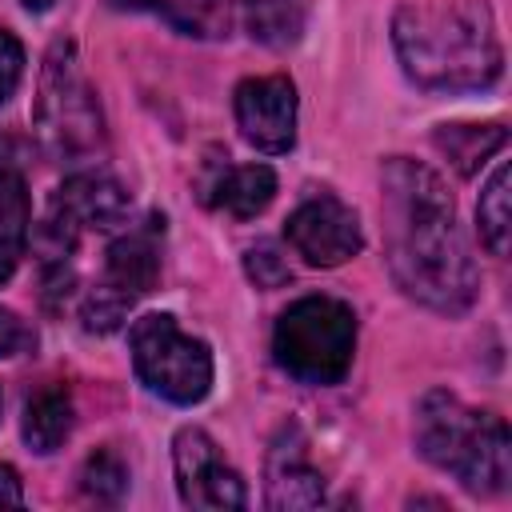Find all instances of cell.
Returning <instances> with one entry per match:
<instances>
[{
    "mask_svg": "<svg viewBox=\"0 0 512 512\" xmlns=\"http://www.w3.org/2000/svg\"><path fill=\"white\" fill-rule=\"evenodd\" d=\"M0 504H8V508L24 504V488H20V476L12 464H0Z\"/></svg>",
    "mask_w": 512,
    "mask_h": 512,
    "instance_id": "24",
    "label": "cell"
},
{
    "mask_svg": "<svg viewBox=\"0 0 512 512\" xmlns=\"http://www.w3.org/2000/svg\"><path fill=\"white\" fill-rule=\"evenodd\" d=\"M392 44L404 76L428 92H484L504 72L496 20L480 0L404 4Z\"/></svg>",
    "mask_w": 512,
    "mask_h": 512,
    "instance_id": "2",
    "label": "cell"
},
{
    "mask_svg": "<svg viewBox=\"0 0 512 512\" xmlns=\"http://www.w3.org/2000/svg\"><path fill=\"white\" fill-rule=\"evenodd\" d=\"M160 236H164V220L148 216L144 224L128 228L124 236H116L108 244L104 276L84 296V308H80V320H84L88 332L120 328L128 308L156 288V276H160Z\"/></svg>",
    "mask_w": 512,
    "mask_h": 512,
    "instance_id": "7",
    "label": "cell"
},
{
    "mask_svg": "<svg viewBox=\"0 0 512 512\" xmlns=\"http://www.w3.org/2000/svg\"><path fill=\"white\" fill-rule=\"evenodd\" d=\"M432 144L448 156V164L460 176H472L480 164H488V156H496L508 144V128L504 124H440L432 132Z\"/></svg>",
    "mask_w": 512,
    "mask_h": 512,
    "instance_id": "16",
    "label": "cell"
},
{
    "mask_svg": "<svg viewBox=\"0 0 512 512\" xmlns=\"http://www.w3.org/2000/svg\"><path fill=\"white\" fill-rule=\"evenodd\" d=\"M416 448L428 464L456 476L472 496H500L512 476L508 424L468 408L460 396L432 388L416 404Z\"/></svg>",
    "mask_w": 512,
    "mask_h": 512,
    "instance_id": "3",
    "label": "cell"
},
{
    "mask_svg": "<svg viewBox=\"0 0 512 512\" xmlns=\"http://www.w3.org/2000/svg\"><path fill=\"white\" fill-rule=\"evenodd\" d=\"M284 240L312 268H336L364 248L356 212L332 192H316L304 204H296L284 220Z\"/></svg>",
    "mask_w": 512,
    "mask_h": 512,
    "instance_id": "8",
    "label": "cell"
},
{
    "mask_svg": "<svg viewBox=\"0 0 512 512\" xmlns=\"http://www.w3.org/2000/svg\"><path fill=\"white\" fill-rule=\"evenodd\" d=\"M356 352V316L336 296H300L272 332L276 364L300 384H340Z\"/></svg>",
    "mask_w": 512,
    "mask_h": 512,
    "instance_id": "5",
    "label": "cell"
},
{
    "mask_svg": "<svg viewBox=\"0 0 512 512\" xmlns=\"http://www.w3.org/2000/svg\"><path fill=\"white\" fill-rule=\"evenodd\" d=\"M172 464H176V488L188 508H244L248 492L240 472L224 460L216 440L204 428H180L172 440Z\"/></svg>",
    "mask_w": 512,
    "mask_h": 512,
    "instance_id": "9",
    "label": "cell"
},
{
    "mask_svg": "<svg viewBox=\"0 0 512 512\" xmlns=\"http://www.w3.org/2000/svg\"><path fill=\"white\" fill-rule=\"evenodd\" d=\"M32 348H36V332L24 324V316H16L12 308L0 304V360L24 356Z\"/></svg>",
    "mask_w": 512,
    "mask_h": 512,
    "instance_id": "22",
    "label": "cell"
},
{
    "mask_svg": "<svg viewBox=\"0 0 512 512\" xmlns=\"http://www.w3.org/2000/svg\"><path fill=\"white\" fill-rule=\"evenodd\" d=\"M28 184L16 168L0 164V284L12 280L24 248H28Z\"/></svg>",
    "mask_w": 512,
    "mask_h": 512,
    "instance_id": "15",
    "label": "cell"
},
{
    "mask_svg": "<svg viewBox=\"0 0 512 512\" xmlns=\"http://www.w3.org/2000/svg\"><path fill=\"white\" fill-rule=\"evenodd\" d=\"M20 72H24V48L8 28H0V104H8V96L16 92Z\"/></svg>",
    "mask_w": 512,
    "mask_h": 512,
    "instance_id": "23",
    "label": "cell"
},
{
    "mask_svg": "<svg viewBox=\"0 0 512 512\" xmlns=\"http://www.w3.org/2000/svg\"><path fill=\"white\" fill-rule=\"evenodd\" d=\"M508 184H512V172H508V164H500V168L492 172V180L484 184V192H480V204H476L480 240L488 244V252H492V256H504V252H508V232H512Z\"/></svg>",
    "mask_w": 512,
    "mask_h": 512,
    "instance_id": "17",
    "label": "cell"
},
{
    "mask_svg": "<svg viewBox=\"0 0 512 512\" xmlns=\"http://www.w3.org/2000/svg\"><path fill=\"white\" fill-rule=\"evenodd\" d=\"M108 4L120 12H160L164 0H108Z\"/></svg>",
    "mask_w": 512,
    "mask_h": 512,
    "instance_id": "25",
    "label": "cell"
},
{
    "mask_svg": "<svg viewBox=\"0 0 512 512\" xmlns=\"http://www.w3.org/2000/svg\"><path fill=\"white\" fill-rule=\"evenodd\" d=\"M264 500L276 512H300L324 504V476L308 464V444L296 424L280 428L264 460Z\"/></svg>",
    "mask_w": 512,
    "mask_h": 512,
    "instance_id": "12",
    "label": "cell"
},
{
    "mask_svg": "<svg viewBox=\"0 0 512 512\" xmlns=\"http://www.w3.org/2000/svg\"><path fill=\"white\" fill-rule=\"evenodd\" d=\"M160 12L172 28L200 40H220L232 28V4L228 0H164Z\"/></svg>",
    "mask_w": 512,
    "mask_h": 512,
    "instance_id": "18",
    "label": "cell"
},
{
    "mask_svg": "<svg viewBox=\"0 0 512 512\" xmlns=\"http://www.w3.org/2000/svg\"><path fill=\"white\" fill-rule=\"evenodd\" d=\"M248 28L264 44H292L300 32V8L296 0H244Z\"/></svg>",
    "mask_w": 512,
    "mask_h": 512,
    "instance_id": "19",
    "label": "cell"
},
{
    "mask_svg": "<svg viewBox=\"0 0 512 512\" xmlns=\"http://www.w3.org/2000/svg\"><path fill=\"white\" fill-rule=\"evenodd\" d=\"M236 128L240 136L268 156H280L296 144V88L288 76H252L236 88Z\"/></svg>",
    "mask_w": 512,
    "mask_h": 512,
    "instance_id": "10",
    "label": "cell"
},
{
    "mask_svg": "<svg viewBox=\"0 0 512 512\" xmlns=\"http://www.w3.org/2000/svg\"><path fill=\"white\" fill-rule=\"evenodd\" d=\"M20 4H24L28 12H48V8L56 4V0H20Z\"/></svg>",
    "mask_w": 512,
    "mask_h": 512,
    "instance_id": "26",
    "label": "cell"
},
{
    "mask_svg": "<svg viewBox=\"0 0 512 512\" xmlns=\"http://www.w3.org/2000/svg\"><path fill=\"white\" fill-rule=\"evenodd\" d=\"M128 208H132L128 188H124L112 172H104V168L72 172V176L56 188V196H52V204H48V212H56V216H60L68 228H76V232H88V228L108 232V228H116V224L128 220Z\"/></svg>",
    "mask_w": 512,
    "mask_h": 512,
    "instance_id": "11",
    "label": "cell"
},
{
    "mask_svg": "<svg viewBox=\"0 0 512 512\" xmlns=\"http://www.w3.org/2000/svg\"><path fill=\"white\" fill-rule=\"evenodd\" d=\"M36 136L44 152L60 164H80L104 152V116L92 84L80 72L76 48L68 40H56L44 56L40 72V96L32 112Z\"/></svg>",
    "mask_w": 512,
    "mask_h": 512,
    "instance_id": "4",
    "label": "cell"
},
{
    "mask_svg": "<svg viewBox=\"0 0 512 512\" xmlns=\"http://www.w3.org/2000/svg\"><path fill=\"white\" fill-rule=\"evenodd\" d=\"M80 488H84V496L96 500V504H116V500L124 496V488H128V468H124V460H120L112 448L92 452V456L84 460V468H80Z\"/></svg>",
    "mask_w": 512,
    "mask_h": 512,
    "instance_id": "20",
    "label": "cell"
},
{
    "mask_svg": "<svg viewBox=\"0 0 512 512\" xmlns=\"http://www.w3.org/2000/svg\"><path fill=\"white\" fill-rule=\"evenodd\" d=\"M20 432H24V444L32 452H40V456L56 452L72 432V396H68V388L48 384V388L32 392L28 404H24Z\"/></svg>",
    "mask_w": 512,
    "mask_h": 512,
    "instance_id": "14",
    "label": "cell"
},
{
    "mask_svg": "<svg viewBox=\"0 0 512 512\" xmlns=\"http://www.w3.org/2000/svg\"><path fill=\"white\" fill-rule=\"evenodd\" d=\"M244 272L256 280V288H280V284L292 276V272H288V260H284L280 248L268 244V240H260L256 248L244 252Z\"/></svg>",
    "mask_w": 512,
    "mask_h": 512,
    "instance_id": "21",
    "label": "cell"
},
{
    "mask_svg": "<svg viewBox=\"0 0 512 512\" xmlns=\"http://www.w3.org/2000/svg\"><path fill=\"white\" fill-rule=\"evenodd\" d=\"M136 376L172 404H200L212 388V352L168 312H148L128 328Z\"/></svg>",
    "mask_w": 512,
    "mask_h": 512,
    "instance_id": "6",
    "label": "cell"
},
{
    "mask_svg": "<svg viewBox=\"0 0 512 512\" xmlns=\"http://www.w3.org/2000/svg\"><path fill=\"white\" fill-rule=\"evenodd\" d=\"M380 188L384 260L396 288L432 312H468L480 272L456 224V204L444 180L420 160L392 156L380 168Z\"/></svg>",
    "mask_w": 512,
    "mask_h": 512,
    "instance_id": "1",
    "label": "cell"
},
{
    "mask_svg": "<svg viewBox=\"0 0 512 512\" xmlns=\"http://www.w3.org/2000/svg\"><path fill=\"white\" fill-rule=\"evenodd\" d=\"M276 196V172L268 164H224L212 184H204V200L236 220L260 216Z\"/></svg>",
    "mask_w": 512,
    "mask_h": 512,
    "instance_id": "13",
    "label": "cell"
}]
</instances>
